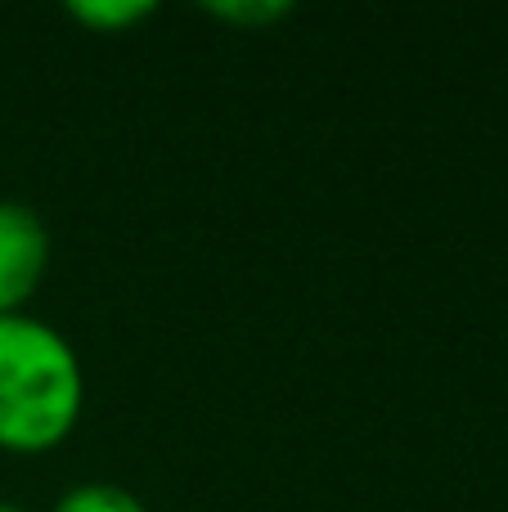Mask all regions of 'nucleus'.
Masks as SVG:
<instances>
[{"label":"nucleus","instance_id":"nucleus-5","mask_svg":"<svg viewBox=\"0 0 508 512\" xmlns=\"http://www.w3.org/2000/svg\"><path fill=\"white\" fill-rule=\"evenodd\" d=\"M207 14L225 18V23H248V27H266V23H279L288 18V5H275V0H234V5H207Z\"/></svg>","mask_w":508,"mask_h":512},{"label":"nucleus","instance_id":"nucleus-6","mask_svg":"<svg viewBox=\"0 0 508 512\" xmlns=\"http://www.w3.org/2000/svg\"><path fill=\"white\" fill-rule=\"evenodd\" d=\"M0 512H27V508H18V504H9V499H0Z\"/></svg>","mask_w":508,"mask_h":512},{"label":"nucleus","instance_id":"nucleus-1","mask_svg":"<svg viewBox=\"0 0 508 512\" xmlns=\"http://www.w3.org/2000/svg\"><path fill=\"white\" fill-rule=\"evenodd\" d=\"M86 409L81 355L36 315H0V450H59Z\"/></svg>","mask_w":508,"mask_h":512},{"label":"nucleus","instance_id":"nucleus-3","mask_svg":"<svg viewBox=\"0 0 508 512\" xmlns=\"http://www.w3.org/2000/svg\"><path fill=\"white\" fill-rule=\"evenodd\" d=\"M68 18H77L90 32L122 36V32H131L135 23L153 18V5L149 0H81V5H68Z\"/></svg>","mask_w":508,"mask_h":512},{"label":"nucleus","instance_id":"nucleus-4","mask_svg":"<svg viewBox=\"0 0 508 512\" xmlns=\"http://www.w3.org/2000/svg\"><path fill=\"white\" fill-rule=\"evenodd\" d=\"M50 512H149V504L113 481H81V486L63 490Z\"/></svg>","mask_w":508,"mask_h":512},{"label":"nucleus","instance_id":"nucleus-2","mask_svg":"<svg viewBox=\"0 0 508 512\" xmlns=\"http://www.w3.org/2000/svg\"><path fill=\"white\" fill-rule=\"evenodd\" d=\"M50 270V230L41 212L0 198V315H23Z\"/></svg>","mask_w":508,"mask_h":512}]
</instances>
